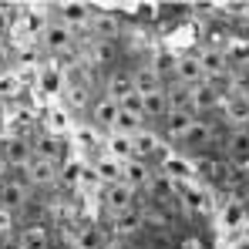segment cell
<instances>
[{
	"mask_svg": "<svg viewBox=\"0 0 249 249\" xmlns=\"http://www.w3.org/2000/svg\"><path fill=\"white\" fill-rule=\"evenodd\" d=\"M108 159H115V162H131L135 155H131V138L128 135H111L108 138Z\"/></svg>",
	"mask_w": 249,
	"mask_h": 249,
	"instance_id": "cell-21",
	"label": "cell"
},
{
	"mask_svg": "<svg viewBox=\"0 0 249 249\" xmlns=\"http://www.w3.org/2000/svg\"><path fill=\"white\" fill-rule=\"evenodd\" d=\"M162 122H165V135L172 138V142H178V138L189 131V124L196 122V115H192L189 108H172V111H168Z\"/></svg>",
	"mask_w": 249,
	"mask_h": 249,
	"instance_id": "cell-14",
	"label": "cell"
},
{
	"mask_svg": "<svg viewBox=\"0 0 249 249\" xmlns=\"http://www.w3.org/2000/svg\"><path fill=\"white\" fill-rule=\"evenodd\" d=\"M222 115L232 128H249V91H236V94H226L222 101Z\"/></svg>",
	"mask_w": 249,
	"mask_h": 249,
	"instance_id": "cell-5",
	"label": "cell"
},
{
	"mask_svg": "<svg viewBox=\"0 0 249 249\" xmlns=\"http://www.w3.org/2000/svg\"><path fill=\"white\" fill-rule=\"evenodd\" d=\"M88 115H91V122L98 124V128L111 131L115 122H118V105H115V101H108V98L101 94V98H94V101L88 105Z\"/></svg>",
	"mask_w": 249,
	"mask_h": 249,
	"instance_id": "cell-10",
	"label": "cell"
},
{
	"mask_svg": "<svg viewBox=\"0 0 249 249\" xmlns=\"http://www.w3.org/2000/svg\"><path fill=\"white\" fill-rule=\"evenodd\" d=\"M10 229H14V212H10V209H3V206H0V236H7Z\"/></svg>",
	"mask_w": 249,
	"mask_h": 249,
	"instance_id": "cell-29",
	"label": "cell"
},
{
	"mask_svg": "<svg viewBox=\"0 0 249 249\" xmlns=\"http://www.w3.org/2000/svg\"><path fill=\"white\" fill-rule=\"evenodd\" d=\"M115 249H135V246H131V243H118Z\"/></svg>",
	"mask_w": 249,
	"mask_h": 249,
	"instance_id": "cell-36",
	"label": "cell"
},
{
	"mask_svg": "<svg viewBox=\"0 0 249 249\" xmlns=\"http://www.w3.org/2000/svg\"><path fill=\"white\" fill-rule=\"evenodd\" d=\"M17 78H0V94H10V91H17Z\"/></svg>",
	"mask_w": 249,
	"mask_h": 249,
	"instance_id": "cell-31",
	"label": "cell"
},
{
	"mask_svg": "<svg viewBox=\"0 0 249 249\" xmlns=\"http://www.w3.org/2000/svg\"><path fill=\"white\" fill-rule=\"evenodd\" d=\"M74 246L78 249H101V232H98V229H84Z\"/></svg>",
	"mask_w": 249,
	"mask_h": 249,
	"instance_id": "cell-27",
	"label": "cell"
},
{
	"mask_svg": "<svg viewBox=\"0 0 249 249\" xmlns=\"http://www.w3.org/2000/svg\"><path fill=\"white\" fill-rule=\"evenodd\" d=\"M172 78L178 84H202V68H199V57L196 54H178V57H172Z\"/></svg>",
	"mask_w": 249,
	"mask_h": 249,
	"instance_id": "cell-6",
	"label": "cell"
},
{
	"mask_svg": "<svg viewBox=\"0 0 249 249\" xmlns=\"http://www.w3.org/2000/svg\"><path fill=\"white\" fill-rule=\"evenodd\" d=\"M115 54H118V47H115V41H88V54H84V61L94 68H101V64H111L115 61Z\"/></svg>",
	"mask_w": 249,
	"mask_h": 249,
	"instance_id": "cell-16",
	"label": "cell"
},
{
	"mask_svg": "<svg viewBox=\"0 0 249 249\" xmlns=\"http://www.w3.org/2000/svg\"><path fill=\"white\" fill-rule=\"evenodd\" d=\"M27 199H31V185H27L20 175H17V178H10V175H7V178L0 182V206H3V209L17 212Z\"/></svg>",
	"mask_w": 249,
	"mask_h": 249,
	"instance_id": "cell-4",
	"label": "cell"
},
{
	"mask_svg": "<svg viewBox=\"0 0 249 249\" xmlns=\"http://www.w3.org/2000/svg\"><path fill=\"white\" fill-rule=\"evenodd\" d=\"M229 249H249V236H239V239H232V246Z\"/></svg>",
	"mask_w": 249,
	"mask_h": 249,
	"instance_id": "cell-32",
	"label": "cell"
},
{
	"mask_svg": "<svg viewBox=\"0 0 249 249\" xmlns=\"http://www.w3.org/2000/svg\"><path fill=\"white\" fill-rule=\"evenodd\" d=\"M148 182H152V168L145 165L142 159H131V162L122 165V185H128L131 192L142 189V185H148Z\"/></svg>",
	"mask_w": 249,
	"mask_h": 249,
	"instance_id": "cell-13",
	"label": "cell"
},
{
	"mask_svg": "<svg viewBox=\"0 0 249 249\" xmlns=\"http://www.w3.org/2000/svg\"><path fill=\"white\" fill-rule=\"evenodd\" d=\"M47 122H51L54 131H64V128H68V122H64V115H61V111H51V118H47Z\"/></svg>",
	"mask_w": 249,
	"mask_h": 249,
	"instance_id": "cell-30",
	"label": "cell"
},
{
	"mask_svg": "<svg viewBox=\"0 0 249 249\" xmlns=\"http://www.w3.org/2000/svg\"><path fill=\"white\" fill-rule=\"evenodd\" d=\"M246 222V209H243V202H232V206L222 209V226L226 229H239Z\"/></svg>",
	"mask_w": 249,
	"mask_h": 249,
	"instance_id": "cell-26",
	"label": "cell"
},
{
	"mask_svg": "<svg viewBox=\"0 0 249 249\" xmlns=\"http://www.w3.org/2000/svg\"><path fill=\"white\" fill-rule=\"evenodd\" d=\"M142 212H135V209H128L122 215H115V232H122V236H131V232H138L142 229Z\"/></svg>",
	"mask_w": 249,
	"mask_h": 249,
	"instance_id": "cell-23",
	"label": "cell"
},
{
	"mask_svg": "<svg viewBox=\"0 0 249 249\" xmlns=\"http://www.w3.org/2000/svg\"><path fill=\"white\" fill-rule=\"evenodd\" d=\"M37 84H41L47 94H57V91L64 88V74L54 71V68H41V71H37Z\"/></svg>",
	"mask_w": 249,
	"mask_h": 249,
	"instance_id": "cell-24",
	"label": "cell"
},
{
	"mask_svg": "<svg viewBox=\"0 0 249 249\" xmlns=\"http://www.w3.org/2000/svg\"><path fill=\"white\" fill-rule=\"evenodd\" d=\"M54 14H57V20H61L68 31L88 27V20H91V3H54Z\"/></svg>",
	"mask_w": 249,
	"mask_h": 249,
	"instance_id": "cell-8",
	"label": "cell"
},
{
	"mask_svg": "<svg viewBox=\"0 0 249 249\" xmlns=\"http://www.w3.org/2000/svg\"><path fill=\"white\" fill-rule=\"evenodd\" d=\"M10 24H14V14H10V3H0V37H7V31H10Z\"/></svg>",
	"mask_w": 249,
	"mask_h": 249,
	"instance_id": "cell-28",
	"label": "cell"
},
{
	"mask_svg": "<svg viewBox=\"0 0 249 249\" xmlns=\"http://www.w3.org/2000/svg\"><path fill=\"white\" fill-rule=\"evenodd\" d=\"M57 175H61V168L54 165V162H47V159H41V155H31V162L20 168V178H24L31 189H47V185H54Z\"/></svg>",
	"mask_w": 249,
	"mask_h": 249,
	"instance_id": "cell-1",
	"label": "cell"
},
{
	"mask_svg": "<svg viewBox=\"0 0 249 249\" xmlns=\"http://www.w3.org/2000/svg\"><path fill=\"white\" fill-rule=\"evenodd\" d=\"M94 182H105V185L122 182V162H115V159L101 155V159L94 162Z\"/></svg>",
	"mask_w": 249,
	"mask_h": 249,
	"instance_id": "cell-17",
	"label": "cell"
},
{
	"mask_svg": "<svg viewBox=\"0 0 249 249\" xmlns=\"http://www.w3.org/2000/svg\"><path fill=\"white\" fill-rule=\"evenodd\" d=\"M209 138H212V131H209V124H202L199 118H196V122L189 124V131H185V135H182L178 142H185V145H206Z\"/></svg>",
	"mask_w": 249,
	"mask_h": 249,
	"instance_id": "cell-25",
	"label": "cell"
},
{
	"mask_svg": "<svg viewBox=\"0 0 249 249\" xmlns=\"http://www.w3.org/2000/svg\"><path fill=\"white\" fill-rule=\"evenodd\" d=\"M88 31H91V41H115L122 34V20L115 10H91Z\"/></svg>",
	"mask_w": 249,
	"mask_h": 249,
	"instance_id": "cell-2",
	"label": "cell"
},
{
	"mask_svg": "<svg viewBox=\"0 0 249 249\" xmlns=\"http://www.w3.org/2000/svg\"><path fill=\"white\" fill-rule=\"evenodd\" d=\"M10 175V165H7V159H3V152H0V182Z\"/></svg>",
	"mask_w": 249,
	"mask_h": 249,
	"instance_id": "cell-33",
	"label": "cell"
},
{
	"mask_svg": "<svg viewBox=\"0 0 249 249\" xmlns=\"http://www.w3.org/2000/svg\"><path fill=\"white\" fill-rule=\"evenodd\" d=\"M7 54V37H0V57Z\"/></svg>",
	"mask_w": 249,
	"mask_h": 249,
	"instance_id": "cell-34",
	"label": "cell"
},
{
	"mask_svg": "<svg viewBox=\"0 0 249 249\" xmlns=\"http://www.w3.org/2000/svg\"><path fill=\"white\" fill-rule=\"evenodd\" d=\"M226 159L236 165L249 162V128H229L226 135Z\"/></svg>",
	"mask_w": 249,
	"mask_h": 249,
	"instance_id": "cell-9",
	"label": "cell"
},
{
	"mask_svg": "<svg viewBox=\"0 0 249 249\" xmlns=\"http://www.w3.org/2000/svg\"><path fill=\"white\" fill-rule=\"evenodd\" d=\"M175 189L182 192V202L192 209V212H202V209H206V196L192 185V178H189V182H175Z\"/></svg>",
	"mask_w": 249,
	"mask_h": 249,
	"instance_id": "cell-22",
	"label": "cell"
},
{
	"mask_svg": "<svg viewBox=\"0 0 249 249\" xmlns=\"http://www.w3.org/2000/svg\"><path fill=\"white\" fill-rule=\"evenodd\" d=\"M41 44H44V51H51V54H68L71 44H74V31H68L61 20H51V24L41 27Z\"/></svg>",
	"mask_w": 249,
	"mask_h": 249,
	"instance_id": "cell-3",
	"label": "cell"
},
{
	"mask_svg": "<svg viewBox=\"0 0 249 249\" xmlns=\"http://www.w3.org/2000/svg\"><path fill=\"white\" fill-rule=\"evenodd\" d=\"M131 91H135L131 74H111V78H108V88H105V98L118 105V101H122V98H128Z\"/></svg>",
	"mask_w": 249,
	"mask_h": 249,
	"instance_id": "cell-19",
	"label": "cell"
},
{
	"mask_svg": "<svg viewBox=\"0 0 249 249\" xmlns=\"http://www.w3.org/2000/svg\"><path fill=\"white\" fill-rule=\"evenodd\" d=\"M196 57H199V68H202V78H206V81H219V78L229 71V54L219 51V47H206V51L196 54Z\"/></svg>",
	"mask_w": 249,
	"mask_h": 249,
	"instance_id": "cell-7",
	"label": "cell"
},
{
	"mask_svg": "<svg viewBox=\"0 0 249 249\" xmlns=\"http://www.w3.org/2000/svg\"><path fill=\"white\" fill-rule=\"evenodd\" d=\"M185 249H199V243H196V239H189V243H185Z\"/></svg>",
	"mask_w": 249,
	"mask_h": 249,
	"instance_id": "cell-35",
	"label": "cell"
},
{
	"mask_svg": "<svg viewBox=\"0 0 249 249\" xmlns=\"http://www.w3.org/2000/svg\"><path fill=\"white\" fill-rule=\"evenodd\" d=\"M51 246V236L44 226H27L20 229V239H17V249H47Z\"/></svg>",
	"mask_w": 249,
	"mask_h": 249,
	"instance_id": "cell-18",
	"label": "cell"
},
{
	"mask_svg": "<svg viewBox=\"0 0 249 249\" xmlns=\"http://www.w3.org/2000/svg\"><path fill=\"white\" fill-rule=\"evenodd\" d=\"M131 196H135V192H131L128 185H122V182H115V185L105 189V209L111 212V219L131 209Z\"/></svg>",
	"mask_w": 249,
	"mask_h": 249,
	"instance_id": "cell-12",
	"label": "cell"
},
{
	"mask_svg": "<svg viewBox=\"0 0 249 249\" xmlns=\"http://www.w3.org/2000/svg\"><path fill=\"white\" fill-rule=\"evenodd\" d=\"M31 155H34V148H31L24 138H10V142H7V148H3V159H7V165L17 168V172H20V168L31 162Z\"/></svg>",
	"mask_w": 249,
	"mask_h": 249,
	"instance_id": "cell-15",
	"label": "cell"
},
{
	"mask_svg": "<svg viewBox=\"0 0 249 249\" xmlns=\"http://www.w3.org/2000/svg\"><path fill=\"white\" fill-rule=\"evenodd\" d=\"M34 155H41V159H47V162H61V155H64V148H61V138L57 135H41L37 138V148H34Z\"/></svg>",
	"mask_w": 249,
	"mask_h": 249,
	"instance_id": "cell-20",
	"label": "cell"
},
{
	"mask_svg": "<svg viewBox=\"0 0 249 249\" xmlns=\"http://www.w3.org/2000/svg\"><path fill=\"white\" fill-rule=\"evenodd\" d=\"M168 115V105H165V91L162 88H152L142 94V122H162Z\"/></svg>",
	"mask_w": 249,
	"mask_h": 249,
	"instance_id": "cell-11",
	"label": "cell"
}]
</instances>
